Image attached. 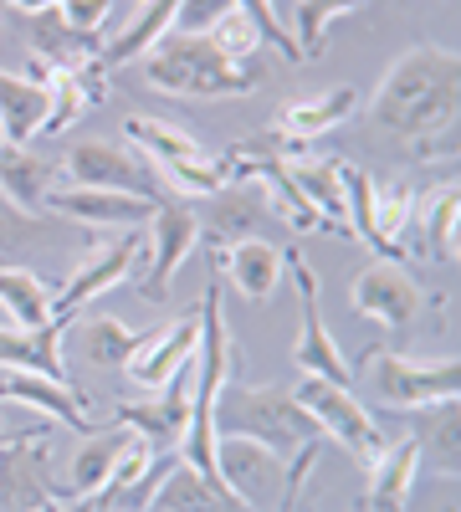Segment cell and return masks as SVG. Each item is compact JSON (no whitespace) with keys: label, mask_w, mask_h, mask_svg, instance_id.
Listing matches in <instances>:
<instances>
[{"label":"cell","mask_w":461,"mask_h":512,"mask_svg":"<svg viewBox=\"0 0 461 512\" xmlns=\"http://www.w3.org/2000/svg\"><path fill=\"white\" fill-rule=\"evenodd\" d=\"M456 108H461V62L451 47L421 41L390 62L369 103V118L385 134L405 139L415 159H456Z\"/></svg>","instance_id":"obj_1"},{"label":"cell","mask_w":461,"mask_h":512,"mask_svg":"<svg viewBox=\"0 0 461 512\" xmlns=\"http://www.w3.org/2000/svg\"><path fill=\"white\" fill-rule=\"evenodd\" d=\"M221 436H246L282 461L323 441L318 420L303 410V400L292 390H282V384H231V379L216 395V441Z\"/></svg>","instance_id":"obj_2"},{"label":"cell","mask_w":461,"mask_h":512,"mask_svg":"<svg viewBox=\"0 0 461 512\" xmlns=\"http://www.w3.org/2000/svg\"><path fill=\"white\" fill-rule=\"evenodd\" d=\"M144 77L175 98H241L262 82L257 62H231L211 36L164 31L144 52Z\"/></svg>","instance_id":"obj_3"},{"label":"cell","mask_w":461,"mask_h":512,"mask_svg":"<svg viewBox=\"0 0 461 512\" xmlns=\"http://www.w3.org/2000/svg\"><path fill=\"white\" fill-rule=\"evenodd\" d=\"M123 134H129L134 149L149 154L154 180H164V185L180 190V195H216V190H226V180H231V164L216 159L195 134H185L180 123L129 118V123H123Z\"/></svg>","instance_id":"obj_4"},{"label":"cell","mask_w":461,"mask_h":512,"mask_svg":"<svg viewBox=\"0 0 461 512\" xmlns=\"http://www.w3.org/2000/svg\"><path fill=\"white\" fill-rule=\"evenodd\" d=\"M292 395H298V400H303V410L318 420L323 441L344 446V451L359 461V472H369V466L380 461V451L390 446L385 420L374 415V410H364V405L354 400L349 384H328V379H313V374H308Z\"/></svg>","instance_id":"obj_5"},{"label":"cell","mask_w":461,"mask_h":512,"mask_svg":"<svg viewBox=\"0 0 461 512\" xmlns=\"http://www.w3.org/2000/svg\"><path fill=\"white\" fill-rule=\"evenodd\" d=\"M364 369H369L374 395L395 410L431 405V400H461V364L456 359H405L390 349H369Z\"/></svg>","instance_id":"obj_6"},{"label":"cell","mask_w":461,"mask_h":512,"mask_svg":"<svg viewBox=\"0 0 461 512\" xmlns=\"http://www.w3.org/2000/svg\"><path fill=\"white\" fill-rule=\"evenodd\" d=\"M195 349H200V313L190 308L175 323H159V328L139 333V349L129 354L123 374H129V384H139L144 395H154L195 364Z\"/></svg>","instance_id":"obj_7"},{"label":"cell","mask_w":461,"mask_h":512,"mask_svg":"<svg viewBox=\"0 0 461 512\" xmlns=\"http://www.w3.org/2000/svg\"><path fill=\"white\" fill-rule=\"evenodd\" d=\"M195 241H200L195 210L159 200L154 216H149V246H144V282H139L144 303H164V297H170V282L185 267V256L195 251Z\"/></svg>","instance_id":"obj_8"},{"label":"cell","mask_w":461,"mask_h":512,"mask_svg":"<svg viewBox=\"0 0 461 512\" xmlns=\"http://www.w3.org/2000/svg\"><path fill=\"white\" fill-rule=\"evenodd\" d=\"M287 267H292V282H298V303H303V328H298V344H292V364H298L303 374L313 379H328V384H349V359L339 354V338L328 333L323 323V303H318V277L313 267L303 262L298 251L287 256Z\"/></svg>","instance_id":"obj_9"},{"label":"cell","mask_w":461,"mask_h":512,"mask_svg":"<svg viewBox=\"0 0 461 512\" xmlns=\"http://www.w3.org/2000/svg\"><path fill=\"white\" fill-rule=\"evenodd\" d=\"M139 256H144V241H139L134 231H129V236H113V241L98 246V251H88V262H82V267L67 277V287L52 297V318L72 323L88 303H98L103 292H113L118 282H129L134 267H139Z\"/></svg>","instance_id":"obj_10"},{"label":"cell","mask_w":461,"mask_h":512,"mask_svg":"<svg viewBox=\"0 0 461 512\" xmlns=\"http://www.w3.org/2000/svg\"><path fill=\"white\" fill-rule=\"evenodd\" d=\"M216 472H221V482H226L251 512H262L267 502L282 507L287 461L272 456L267 446L246 441V436H221V441H216Z\"/></svg>","instance_id":"obj_11"},{"label":"cell","mask_w":461,"mask_h":512,"mask_svg":"<svg viewBox=\"0 0 461 512\" xmlns=\"http://www.w3.org/2000/svg\"><path fill=\"white\" fill-rule=\"evenodd\" d=\"M421 303H426L421 282H415L400 262H374L354 277V313L390 328V333H405L421 318Z\"/></svg>","instance_id":"obj_12"},{"label":"cell","mask_w":461,"mask_h":512,"mask_svg":"<svg viewBox=\"0 0 461 512\" xmlns=\"http://www.w3.org/2000/svg\"><path fill=\"white\" fill-rule=\"evenodd\" d=\"M190 395H195V364L170 379L164 390H154L149 400H118V425H129L134 436H144L154 451H180L185 425H190Z\"/></svg>","instance_id":"obj_13"},{"label":"cell","mask_w":461,"mask_h":512,"mask_svg":"<svg viewBox=\"0 0 461 512\" xmlns=\"http://www.w3.org/2000/svg\"><path fill=\"white\" fill-rule=\"evenodd\" d=\"M67 185H88V190H123V195H144L159 200V180L144 159H134L123 144H72L67 149Z\"/></svg>","instance_id":"obj_14"},{"label":"cell","mask_w":461,"mask_h":512,"mask_svg":"<svg viewBox=\"0 0 461 512\" xmlns=\"http://www.w3.org/2000/svg\"><path fill=\"white\" fill-rule=\"evenodd\" d=\"M159 200H144V195H123V190H88V185H57L47 190V210L62 221H77V226H123L134 231L154 216Z\"/></svg>","instance_id":"obj_15"},{"label":"cell","mask_w":461,"mask_h":512,"mask_svg":"<svg viewBox=\"0 0 461 512\" xmlns=\"http://www.w3.org/2000/svg\"><path fill=\"white\" fill-rule=\"evenodd\" d=\"M47 482V446L41 436H21L0 446V512H47L52 502Z\"/></svg>","instance_id":"obj_16"},{"label":"cell","mask_w":461,"mask_h":512,"mask_svg":"<svg viewBox=\"0 0 461 512\" xmlns=\"http://www.w3.org/2000/svg\"><path fill=\"white\" fill-rule=\"evenodd\" d=\"M400 420H410V441L421 451V466L456 482V472H461V400L410 405V410H400Z\"/></svg>","instance_id":"obj_17"},{"label":"cell","mask_w":461,"mask_h":512,"mask_svg":"<svg viewBox=\"0 0 461 512\" xmlns=\"http://www.w3.org/2000/svg\"><path fill=\"white\" fill-rule=\"evenodd\" d=\"M0 400L11 405H26V410H41L47 420H62L67 431H93V415H88V400H82L72 384L62 379H47L36 369H0Z\"/></svg>","instance_id":"obj_18"},{"label":"cell","mask_w":461,"mask_h":512,"mask_svg":"<svg viewBox=\"0 0 461 512\" xmlns=\"http://www.w3.org/2000/svg\"><path fill=\"white\" fill-rule=\"evenodd\" d=\"M354 113H359V88H323L313 98L282 103L272 118V134L282 144H313V139L333 134V128H344Z\"/></svg>","instance_id":"obj_19"},{"label":"cell","mask_w":461,"mask_h":512,"mask_svg":"<svg viewBox=\"0 0 461 512\" xmlns=\"http://www.w3.org/2000/svg\"><path fill=\"white\" fill-rule=\"evenodd\" d=\"M282 175L298 185L308 210L323 231L349 236V190H344V164L339 159H282Z\"/></svg>","instance_id":"obj_20"},{"label":"cell","mask_w":461,"mask_h":512,"mask_svg":"<svg viewBox=\"0 0 461 512\" xmlns=\"http://www.w3.org/2000/svg\"><path fill=\"white\" fill-rule=\"evenodd\" d=\"M67 328L62 318H52L47 328H11L0 323V369H36L47 379H67V359H62V344H67Z\"/></svg>","instance_id":"obj_21"},{"label":"cell","mask_w":461,"mask_h":512,"mask_svg":"<svg viewBox=\"0 0 461 512\" xmlns=\"http://www.w3.org/2000/svg\"><path fill=\"white\" fill-rule=\"evenodd\" d=\"M456 216H461L456 185H436L431 195H421L410 205V221L400 231V246L415 241L431 262H451V256H456Z\"/></svg>","instance_id":"obj_22"},{"label":"cell","mask_w":461,"mask_h":512,"mask_svg":"<svg viewBox=\"0 0 461 512\" xmlns=\"http://www.w3.org/2000/svg\"><path fill=\"white\" fill-rule=\"evenodd\" d=\"M221 262H226L231 287L246 297V303H267V297L277 292V282H282V272H287V251H277L262 236H241L221 251Z\"/></svg>","instance_id":"obj_23"},{"label":"cell","mask_w":461,"mask_h":512,"mask_svg":"<svg viewBox=\"0 0 461 512\" xmlns=\"http://www.w3.org/2000/svg\"><path fill=\"white\" fill-rule=\"evenodd\" d=\"M364 477H369V492H364L369 512H405L415 497V477H421V451H415L410 436H400L380 451V461Z\"/></svg>","instance_id":"obj_24"},{"label":"cell","mask_w":461,"mask_h":512,"mask_svg":"<svg viewBox=\"0 0 461 512\" xmlns=\"http://www.w3.org/2000/svg\"><path fill=\"white\" fill-rule=\"evenodd\" d=\"M47 108H52V82H31L0 67V134H6V144H31L47 123Z\"/></svg>","instance_id":"obj_25"},{"label":"cell","mask_w":461,"mask_h":512,"mask_svg":"<svg viewBox=\"0 0 461 512\" xmlns=\"http://www.w3.org/2000/svg\"><path fill=\"white\" fill-rule=\"evenodd\" d=\"M52 190V164L31 154L26 144H0V195L21 216H41Z\"/></svg>","instance_id":"obj_26"},{"label":"cell","mask_w":461,"mask_h":512,"mask_svg":"<svg viewBox=\"0 0 461 512\" xmlns=\"http://www.w3.org/2000/svg\"><path fill=\"white\" fill-rule=\"evenodd\" d=\"M134 441H139V436L129 431V425H113V431H98V436L82 441L77 456H72V472H67L72 497H93V492H103V487L113 482V472H118V461L129 456Z\"/></svg>","instance_id":"obj_27"},{"label":"cell","mask_w":461,"mask_h":512,"mask_svg":"<svg viewBox=\"0 0 461 512\" xmlns=\"http://www.w3.org/2000/svg\"><path fill=\"white\" fill-rule=\"evenodd\" d=\"M31 57H41L52 72H77L98 62V36H82L62 21V11H36L31 16Z\"/></svg>","instance_id":"obj_28"},{"label":"cell","mask_w":461,"mask_h":512,"mask_svg":"<svg viewBox=\"0 0 461 512\" xmlns=\"http://www.w3.org/2000/svg\"><path fill=\"white\" fill-rule=\"evenodd\" d=\"M175 6H180V0H144V11L123 26L108 47H98V67L113 72V67H123V62L144 57L164 31H175Z\"/></svg>","instance_id":"obj_29"},{"label":"cell","mask_w":461,"mask_h":512,"mask_svg":"<svg viewBox=\"0 0 461 512\" xmlns=\"http://www.w3.org/2000/svg\"><path fill=\"white\" fill-rule=\"evenodd\" d=\"M52 287L41 282L31 267H0V308H6L11 328H47L52 323Z\"/></svg>","instance_id":"obj_30"},{"label":"cell","mask_w":461,"mask_h":512,"mask_svg":"<svg viewBox=\"0 0 461 512\" xmlns=\"http://www.w3.org/2000/svg\"><path fill=\"white\" fill-rule=\"evenodd\" d=\"M149 512H251L246 502H236V497H226L221 487H211L200 472H190V466L180 461L170 477L159 482V492H154V507Z\"/></svg>","instance_id":"obj_31"},{"label":"cell","mask_w":461,"mask_h":512,"mask_svg":"<svg viewBox=\"0 0 461 512\" xmlns=\"http://www.w3.org/2000/svg\"><path fill=\"white\" fill-rule=\"evenodd\" d=\"M267 210V200L257 195V190H216L211 195V216L200 221V236L211 241V246H231V241H241V236H251V221H257Z\"/></svg>","instance_id":"obj_32"},{"label":"cell","mask_w":461,"mask_h":512,"mask_svg":"<svg viewBox=\"0 0 461 512\" xmlns=\"http://www.w3.org/2000/svg\"><path fill=\"white\" fill-rule=\"evenodd\" d=\"M67 333L77 338L82 359L98 364V369H123V364H129V354L139 349V333L129 323H118V318H88V323H77Z\"/></svg>","instance_id":"obj_33"},{"label":"cell","mask_w":461,"mask_h":512,"mask_svg":"<svg viewBox=\"0 0 461 512\" xmlns=\"http://www.w3.org/2000/svg\"><path fill=\"white\" fill-rule=\"evenodd\" d=\"M364 0H298V11H292V41H298V57L303 62H313L318 52H323V36H328V26L339 21V16H349V11H359Z\"/></svg>","instance_id":"obj_34"},{"label":"cell","mask_w":461,"mask_h":512,"mask_svg":"<svg viewBox=\"0 0 461 512\" xmlns=\"http://www.w3.org/2000/svg\"><path fill=\"white\" fill-rule=\"evenodd\" d=\"M344 190H349V236H359L364 246H374L380 256H390V246L380 241V205H374V180L364 169L344 164Z\"/></svg>","instance_id":"obj_35"},{"label":"cell","mask_w":461,"mask_h":512,"mask_svg":"<svg viewBox=\"0 0 461 512\" xmlns=\"http://www.w3.org/2000/svg\"><path fill=\"white\" fill-rule=\"evenodd\" d=\"M236 11H241L251 26H257L262 47L282 52L287 62H303V57H298V41H292V31H287V21L277 16V6H272V0H236Z\"/></svg>","instance_id":"obj_36"},{"label":"cell","mask_w":461,"mask_h":512,"mask_svg":"<svg viewBox=\"0 0 461 512\" xmlns=\"http://www.w3.org/2000/svg\"><path fill=\"white\" fill-rule=\"evenodd\" d=\"M205 36H211L216 41V52H226L231 62H257V52H262V36H257V26H251L236 6L211 26V31H205Z\"/></svg>","instance_id":"obj_37"},{"label":"cell","mask_w":461,"mask_h":512,"mask_svg":"<svg viewBox=\"0 0 461 512\" xmlns=\"http://www.w3.org/2000/svg\"><path fill=\"white\" fill-rule=\"evenodd\" d=\"M31 241H41V216H21V210L0 205V267H6V256H21Z\"/></svg>","instance_id":"obj_38"},{"label":"cell","mask_w":461,"mask_h":512,"mask_svg":"<svg viewBox=\"0 0 461 512\" xmlns=\"http://www.w3.org/2000/svg\"><path fill=\"white\" fill-rule=\"evenodd\" d=\"M236 0H180L175 6V31H190V36H205Z\"/></svg>","instance_id":"obj_39"},{"label":"cell","mask_w":461,"mask_h":512,"mask_svg":"<svg viewBox=\"0 0 461 512\" xmlns=\"http://www.w3.org/2000/svg\"><path fill=\"white\" fill-rule=\"evenodd\" d=\"M62 21L72 26V31H82V36H98L103 26H108V16H113V0H62Z\"/></svg>","instance_id":"obj_40"},{"label":"cell","mask_w":461,"mask_h":512,"mask_svg":"<svg viewBox=\"0 0 461 512\" xmlns=\"http://www.w3.org/2000/svg\"><path fill=\"white\" fill-rule=\"evenodd\" d=\"M0 6H16V11H26V16H36V11H57L62 0H0Z\"/></svg>","instance_id":"obj_41"},{"label":"cell","mask_w":461,"mask_h":512,"mask_svg":"<svg viewBox=\"0 0 461 512\" xmlns=\"http://www.w3.org/2000/svg\"><path fill=\"white\" fill-rule=\"evenodd\" d=\"M26 431H47V425H26ZM26 431H11V425H6V415H0V436H26Z\"/></svg>","instance_id":"obj_42"},{"label":"cell","mask_w":461,"mask_h":512,"mask_svg":"<svg viewBox=\"0 0 461 512\" xmlns=\"http://www.w3.org/2000/svg\"><path fill=\"white\" fill-rule=\"evenodd\" d=\"M47 512H67V507H62V502H57V497H52V502H47Z\"/></svg>","instance_id":"obj_43"},{"label":"cell","mask_w":461,"mask_h":512,"mask_svg":"<svg viewBox=\"0 0 461 512\" xmlns=\"http://www.w3.org/2000/svg\"><path fill=\"white\" fill-rule=\"evenodd\" d=\"M349 512H369V507H364V497H354V507H349Z\"/></svg>","instance_id":"obj_44"},{"label":"cell","mask_w":461,"mask_h":512,"mask_svg":"<svg viewBox=\"0 0 461 512\" xmlns=\"http://www.w3.org/2000/svg\"><path fill=\"white\" fill-rule=\"evenodd\" d=\"M0 144H6V134H0Z\"/></svg>","instance_id":"obj_45"}]
</instances>
